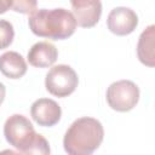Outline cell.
<instances>
[{
  "label": "cell",
  "instance_id": "cell-1",
  "mask_svg": "<svg viewBox=\"0 0 155 155\" xmlns=\"http://www.w3.org/2000/svg\"><path fill=\"white\" fill-rule=\"evenodd\" d=\"M28 24L33 34L52 40L68 39L78 25L73 12L65 8L36 10L29 16Z\"/></svg>",
  "mask_w": 155,
  "mask_h": 155
},
{
  "label": "cell",
  "instance_id": "cell-2",
  "mask_svg": "<svg viewBox=\"0 0 155 155\" xmlns=\"http://www.w3.org/2000/svg\"><path fill=\"white\" fill-rule=\"evenodd\" d=\"M4 136L10 145L22 154L47 155L51 153L46 138L35 132L33 124L22 114H13L5 121Z\"/></svg>",
  "mask_w": 155,
  "mask_h": 155
},
{
  "label": "cell",
  "instance_id": "cell-3",
  "mask_svg": "<svg viewBox=\"0 0 155 155\" xmlns=\"http://www.w3.org/2000/svg\"><path fill=\"white\" fill-rule=\"evenodd\" d=\"M103 138L104 128L101 121L84 116L69 126L63 138V147L69 155H91L99 148Z\"/></svg>",
  "mask_w": 155,
  "mask_h": 155
},
{
  "label": "cell",
  "instance_id": "cell-4",
  "mask_svg": "<svg viewBox=\"0 0 155 155\" xmlns=\"http://www.w3.org/2000/svg\"><path fill=\"white\" fill-rule=\"evenodd\" d=\"M79 78L75 70L67 64L52 67L45 78L46 90L56 97H68L78 87Z\"/></svg>",
  "mask_w": 155,
  "mask_h": 155
},
{
  "label": "cell",
  "instance_id": "cell-5",
  "mask_svg": "<svg viewBox=\"0 0 155 155\" xmlns=\"http://www.w3.org/2000/svg\"><path fill=\"white\" fill-rule=\"evenodd\" d=\"M139 101V88L131 80H119L113 82L107 90V102L116 111H130Z\"/></svg>",
  "mask_w": 155,
  "mask_h": 155
},
{
  "label": "cell",
  "instance_id": "cell-6",
  "mask_svg": "<svg viewBox=\"0 0 155 155\" xmlns=\"http://www.w3.org/2000/svg\"><path fill=\"white\" fill-rule=\"evenodd\" d=\"M108 29L119 36L131 34L138 25V16L130 7L119 6L113 8L107 18Z\"/></svg>",
  "mask_w": 155,
  "mask_h": 155
},
{
  "label": "cell",
  "instance_id": "cell-7",
  "mask_svg": "<svg viewBox=\"0 0 155 155\" xmlns=\"http://www.w3.org/2000/svg\"><path fill=\"white\" fill-rule=\"evenodd\" d=\"M30 115L39 126L51 127L58 124L61 120L62 109L59 104L53 99L39 98L31 104Z\"/></svg>",
  "mask_w": 155,
  "mask_h": 155
},
{
  "label": "cell",
  "instance_id": "cell-8",
  "mask_svg": "<svg viewBox=\"0 0 155 155\" xmlns=\"http://www.w3.org/2000/svg\"><path fill=\"white\" fill-rule=\"evenodd\" d=\"M76 24L82 28L94 27L102 15L101 0H70Z\"/></svg>",
  "mask_w": 155,
  "mask_h": 155
},
{
  "label": "cell",
  "instance_id": "cell-9",
  "mask_svg": "<svg viewBox=\"0 0 155 155\" xmlns=\"http://www.w3.org/2000/svg\"><path fill=\"white\" fill-rule=\"evenodd\" d=\"M58 51L57 47L48 41H39L34 44L28 51V62L30 65L36 68H47L53 65L57 61Z\"/></svg>",
  "mask_w": 155,
  "mask_h": 155
},
{
  "label": "cell",
  "instance_id": "cell-10",
  "mask_svg": "<svg viewBox=\"0 0 155 155\" xmlns=\"http://www.w3.org/2000/svg\"><path fill=\"white\" fill-rule=\"evenodd\" d=\"M0 71L8 79H19L27 73V63L18 52L7 51L0 56Z\"/></svg>",
  "mask_w": 155,
  "mask_h": 155
},
{
  "label": "cell",
  "instance_id": "cell-11",
  "mask_svg": "<svg viewBox=\"0 0 155 155\" xmlns=\"http://www.w3.org/2000/svg\"><path fill=\"white\" fill-rule=\"evenodd\" d=\"M154 39H155V25L153 24H150L145 30H143L138 39L137 56L138 59L147 67L155 65Z\"/></svg>",
  "mask_w": 155,
  "mask_h": 155
},
{
  "label": "cell",
  "instance_id": "cell-12",
  "mask_svg": "<svg viewBox=\"0 0 155 155\" xmlns=\"http://www.w3.org/2000/svg\"><path fill=\"white\" fill-rule=\"evenodd\" d=\"M15 38L13 25L5 19H0V50L7 48Z\"/></svg>",
  "mask_w": 155,
  "mask_h": 155
},
{
  "label": "cell",
  "instance_id": "cell-13",
  "mask_svg": "<svg viewBox=\"0 0 155 155\" xmlns=\"http://www.w3.org/2000/svg\"><path fill=\"white\" fill-rule=\"evenodd\" d=\"M38 0H10V8L23 15H31L36 11Z\"/></svg>",
  "mask_w": 155,
  "mask_h": 155
},
{
  "label": "cell",
  "instance_id": "cell-14",
  "mask_svg": "<svg viewBox=\"0 0 155 155\" xmlns=\"http://www.w3.org/2000/svg\"><path fill=\"white\" fill-rule=\"evenodd\" d=\"M10 8V0H0V15L5 13Z\"/></svg>",
  "mask_w": 155,
  "mask_h": 155
},
{
  "label": "cell",
  "instance_id": "cell-15",
  "mask_svg": "<svg viewBox=\"0 0 155 155\" xmlns=\"http://www.w3.org/2000/svg\"><path fill=\"white\" fill-rule=\"evenodd\" d=\"M5 96H6V87L2 82H0V105L2 104V102L5 99Z\"/></svg>",
  "mask_w": 155,
  "mask_h": 155
}]
</instances>
